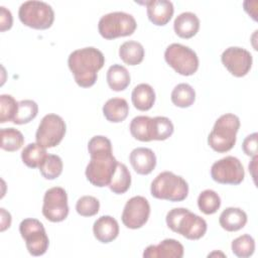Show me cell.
<instances>
[{
  "label": "cell",
  "instance_id": "1",
  "mask_svg": "<svg viewBox=\"0 0 258 258\" xmlns=\"http://www.w3.org/2000/svg\"><path fill=\"white\" fill-rule=\"evenodd\" d=\"M88 150L91 159L86 167L87 179L95 186H108L118 165L110 139L102 135L94 136L88 143Z\"/></svg>",
  "mask_w": 258,
  "mask_h": 258
},
{
  "label": "cell",
  "instance_id": "2",
  "mask_svg": "<svg viewBox=\"0 0 258 258\" xmlns=\"http://www.w3.org/2000/svg\"><path fill=\"white\" fill-rule=\"evenodd\" d=\"M104 63L103 52L93 46L76 49L68 58V64L75 82L82 88L92 87L96 83L98 72Z\"/></svg>",
  "mask_w": 258,
  "mask_h": 258
},
{
  "label": "cell",
  "instance_id": "3",
  "mask_svg": "<svg viewBox=\"0 0 258 258\" xmlns=\"http://www.w3.org/2000/svg\"><path fill=\"white\" fill-rule=\"evenodd\" d=\"M167 227L188 240H199L207 232V222L185 208H174L166 215Z\"/></svg>",
  "mask_w": 258,
  "mask_h": 258
},
{
  "label": "cell",
  "instance_id": "4",
  "mask_svg": "<svg viewBox=\"0 0 258 258\" xmlns=\"http://www.w3.org/2000/svg\"><path fill=\"white\" fill-rule=\"evenodd\" d=\"M239 128L240 119L238 116L231 113L222 115L217 119L213 130L208 136V144L219 153L231 150L236 143V135Z\"/></svg>",
  "mask_w": 258,
  "mask_h": 258
},
{
  "label": "cell",
  "instance_id": "5",
  "mask_svg": "<svg viewBox=\"0 0 258 258\" xmlns=\"http://www.w3.org/2000/svg\"><path fill=\"white\" fill-rule=\"evenodd\" d=\"M152 197L169 202H181L188 194V184L185 179L171 171L159 173L151 182Z\"/></svg>",
  "mask_w": 258,
  "mask_h": 258
},
{
  "label": "cell",
  "instance_id": "6",
  "mask_svg": "<svg viewBox=\"0 0 258 258\" xmlns=\"http://www.w3.org/2000/svg\"><path fill=\"white\" fill-rule=\"evenodd\" d=\"M137 26L135 18L126 12L116 11L103 15L98 23L99 33L106 39L133 34Z\"/></svg>",
  "mask_w": 258,
  "mask_h": 258
},
{
  "label": "cell",
  "instance_id": "7",
  "mask_svg": "<svg viewBox=\"0 0 258 258\" xmlns=\"http://www.w3.org/2000/svg\"><path fill=\"white\" fill-rule=\"evenodd\" d=\"M20 21L34 29H47L54 20V12L49 4L43 1L29 0L23 2L18 10Z\"/></svg>",
  "mask_w": 258,
  "mask_h": 258
},
{
  "label": "cell",
  "instance_id": "8",
  "mask_svg": "<svg viewBox=\"0 0 258 258\" xmlns=\"http://www.w3.org/2000/svg\"><path fill=\"white\" fill-rule=\"evenodd\" d=\"M164 59L181 76H191L199 69L197 53L188 46L180 43L169 44L164 51Z\"/></svg>",
  "mask_w": 258,
  "mask_h": 258
},
{
  "label": "cell",
  "instance_id": "9",
  "mask_svg": "<svg viewBox=\"0 0 258 258\" xmlns=\"http://www.w3.org/2000/svg\"><path fill=\"white\" fill-rule=\"evenodd\" d=\"M19 232L29 254L32 256H41L46 252L49 240L40 221L32 218L24 219L19 225Z\"/></svg>",
  "mask_w": 258,
  "mask_h": 258
},
{
  "label": "cell",
  "instance_id": "10",
  "mask_svg": "<svg viewBox=\"0 0 258 258\" xmlns=\"http://www.w3.org/2000/svg\"><path fill=\"white\" fill-rule=\"evenodd\" d=\"M67 130L63 119L56 114L45 115L36 130V142L44 148H50L58 145L64 137Z\"/></svg>",
  "mask_w": 258,
  "mask_h": 258
},
{
  "label": "cell",
  "instance_id": "11",
  "mask_svg": "<svg viewBox=\"0 0 258 258\" xmlns=\"http://www.w3.org/2000/svg\"><path fill=\"white\" fill-rule=\"evenodd\" d=\"M212 178L223 184H239L245 176L241 161L235 156H226L214 162L211 167Z\"/></svg>",
  "mask_w": 258,
  "mask_h": 258
},
{
  "label": "cell",
  "instance_id": "12",
  "mask_svg": "<svg viewBox=\"0 0 258 258\" xmlns=\"http://www.w3.org/2000/svg\"><path fill=\"white\" fill-rule=\"evenodd\" d=\"M42 215L50 222L57 223L67 219L69 215L68 194L64 188L54 186L47 189L43 197Z\"/></svg>",
  "mask_w": 258,
  "mask_h": 258
},
{
  "label": "cell",
  "instance_id": "13",
  "mask_svg": "<svg viewBox=\"0 0 258 258\" xmlns=\"http://www.w3.org/2000/svg\"><path fill=\"white\" fill-rule=\"evenodd\" d=\"M150 215V205L141 196H136L127 201L121 219L125 227L129 229H139L146 224Z\"/></svg>",
  "mask_w": 258,
  "mask_h": 258
},
{
  "label": "cell",
  "instance_id": "14",
  "mask_svg": "<svg viewBox=\"0 0 258 258\" xmlns=\"http://www.w3.org/2000/svg\"><path fill=\"white\" fill-rule=\"evenodd\" d=\"M221 60L225 68L233 76L241 78L249 73L252 67L253 57L252 54L245 48L239 46H230L223 51Z\"/></svg>",
  "mask_w": 258,
  "mask_h": 258
},
{
  "label": "cell",
  "instance_id": "15",
  "mask_svg": "<svg viewBox=\"0 0 258 258\" xmlns=\"http://www.w3.org/2000/svg\"><path fill=\"white\" fill-rule=\"evenodd\" d=\"M183 246L174 239H165L158 245H149L143 252L144 258H181Z\"/></svg>",
  "mask_w": 258,
  "mask_h": 258
},
{
  "label": "cell",
  "instance_id": "16",
  "mask_svg": "<svg viewBox=\"0 0 258 258\" xmlns=\"http://www.w3.org/2000/svg\"><path fill=\"white\" fill-rule=\"evenodd\" d=\"M148 19L155 25L163 26L171 19L174 8L171 1L168 0H150L145 1Z\"/></svg>",
  "mask_w": 258,
  "mask_h": 258
},
{
  "label": "cell",
  "instance_id": "17",
  "mask_svg": "<svg viewBox=\"0 0 258 258\" xmlns=\"http://www.w3.org/2000/svg\"><path fill=\"white\" fill-rule=\"evenodd\" d=\"M130 163L133 169L142 175L149 174L155 168L156 156L155 153L146 147H137L133 149L129 155Z\"/></svg>",
  "mask_w": 258,
  "mask_h": 258
},
{
  "label": "cell",
  "instance_id": "18",
  "mask_svg": "<svg viewBox=\"0 0 258 258\" xmlns=\"http://www.w3.org/2000/svg\"><path fill=\"white\" fill-rule=\"evenodd\" d=\"M95 238L101 243H110L119 235L118 222L111 216H102L93 225Z\"/></svg>",
  "mask_w": 258,
  "mask_h": 258
},
{
  "label": "cell",
  "instance_id": "19",
  "mask_svg": "<svg viewBox=\"0 0 258 258\" xmlns=\"http://www.w3.org/2000/svg\"><path fill=\"white\" fill-rule=\"evenodd\" d=\"M173 29L179 37L190 38L200 29V19L192 12H182L175 17Z\"/></svg>",
  "mask_w": 258,
  "mask_h": 258
},
{
  "label": "cell",
  "instance_id": "20",
  "mask_svg": "<svg viewBox=\"0 0 258 258\" xmlns=\"http://www.w3.org/2000/svg\"><path fill=\"white\" fill-rule=\"evenodd\" d=\"M220 226L228 232H236L244 228L247 223V214L240 208L225 209L219 218Z\"/></svg>",
  "mask_w": 258,
  "mask_h": 258
},
{
  "label": "cell",
  "instance_id": "21",
  "mask_svg": "<svg viewBox=\"0 0 258 258\" xmlns=\"http://www.w3.org/2000/svg\"><path fill=\"white\" fill-rule=\"evenodd\" d=\"M129 113V105L123 98L109 99L103 106V114L105 118L113 123L124 121Z\"/></svg>",
  "mask_w": 258,
  "mask_h": 258
},
{
  "label": "cell",
  "instance_id": "22",
  "mask_svg": "<svg viewBox=\"0 0 258 258\" xmlns=\"http://www.w3.org/2000/svg\"><path fill=\"white\" fill-rule=\"evenodd\" d=\"M134 107L139 111H147L152 108L155 102V92L148 84L137 85L131 94Z\"/></svg>",
  "mask_w": 258,
  "mask_h": 258
},
{
  "label": "cell",
  "instance_id": "23",
  "mask_svg": "<svg viewBox=\"0 0 258 258\" xmlns=\"http://www.w3.org/2000/svg\"><path fill=\"white\" fill-rule=\"evenodd\" d=\"M107 83L115 92L124 91L130 84V74L125 67L115 63L107 71Z\"/></svg>",
  "mask_w": 258,
  "mask_h": 258
},
{
  "label": "cell",
  "instance_id": "24",
  "mask_svg": "<svg viewBox=\"0 0 258 258\" xmlns=\"http://www.w3.org/2000/svg\"><path fill=\"white\" fill-rule=\"evenodd\" d=\"M119 56L126 64H139L144 58V47L140 42L135 40L125 41L119 48Z\"/></svg>",
  "mask_w": 258,
  "mask_h": 258
},
{
  "label": "cell",
  "instance_id": "25",
  "mask_svg": "<svg viewBox=\"0 0 258 258\" xmlns=\"http://www.w3.org/2000/svg\"><path fill=\"white\" fill-rule=\"evenodd\" d=\"M131 135L142 142L152 140V118L148 116L134 117L129 126Z\"/></svg>",
  "mask_w": 258,
  "mask_h": 258
},
{
  "label": "cell",
  "instance_id": "26",
  "mask_svg": "<svg viewBox=\"0 0 258 258\" xmlns=\"http://www.w3.org/2000/svg\"><path fill=\"white\" fill-rule=\"evenodd\" d=\"M131 185V174L129 169L124 163L118 162L117 168L109 183V188L116 195H122L126 192Z\"/></svg>",
  "mask_w": 258,
  "mask_h": 258
},
{
  "label": "cell",
  "instance_id": "27",
  "mask_svg": "<svg viewBox=\"0 0 258 258\" xmlns=\"http://www.w3.org/2000/svg\"><path fill=\"white\" fill-rule=\"evenodd\" d=\"M46 155V149L37 142L29 143L21 151V159L23 163L30 168L39 167Z\"/></svg>",
  "mask_w": 258,
  "mask_h": 258
},
{
  "label": "cell",
  "instance_id": "28",
  "mask_svg": "<svg viewBox=\"0 0 258 258\" xmlns=\"http://www.w3.org/2000/svg\"><path fill=\"white\" fill-rule=\"evenodd\" d=\"M171 102L179 108H187L191 106L196 100V92L194 88L185 83L178 84L171 92Z\"/></svg>",
  "mask_w": 258,
  "mask_h": 258
},
{
  "label": "cell",
  "instance_id": "29",
  "mask_svg": "<svg viewBox=\"0 0 258 258\" xmlns=\"http://www.w3.org/2000/svg\"><path fill=\"white\" fill-rule=\"evenodd\" d=\"M1 148L8 152H13L20 149L24 143L22 133L15 128H2L0 131Z\"/></svg>",
  "mask_w": 258,
  "mask_h": 258
},
{
  "label": "cell",
  "instance_id": "30",
  "mask_svg": "<svg viewBox=\"0 0 258 258\" xmlns=\"http://www.w3.org/2000/svg\"><path fill=\"white\" fill-rule=\"evenodd\" d=\"M198 207L206 215L215 214L221 207V198L215 190L205 189L199 195Z\"/></svg>",
  "mask_w": 258,
  "mask_h": 258
},
{
  "label": "cell",
  "instance_id": "31",
  "mask_svg": "<svg viewBox=\"0 0 258 258\" xmlns=\"http://www.w3.org/2000/svg\"><path fill=\"white\" fill-rule=\"evenodd\" d=\"M62 167V160L58 155L47 154L38 168L45 179H55L61 174Z\"/></svg>",
  "mask_w": 258,
  "mask_h": 258
},
{
  "label": "cell",
  "instance_id": "32",
  "mask_svg": "<svg viewBox=\"0 0 258 258\" xmlns=\"http://www.w3.org/2000/svg\"><path fill=\"white\" fill-rule=\"evenodd\" d=\"M38 113V106L32 100H22L18 102V110L14 120L12 121L14 124L22 125L29 123L33 120Z\"/></svg>",
  "mask_w": 258,
  "mask_h": 258
},
{
  "label": "cell",
  "instance_id": "33",
  "mask_svg": "<svg viewBox=\"0 0 258 258\" xmlns=\"http://www.w3.org/2000/svg\"><path fill=\"white\" fill-rule=\"evenodd\" d=\"M173 130V124L167 117L157 116L152 118V140H165L172 135Z\"/></svg>",
  "mask_w": 258,
  "mask_h": 258
},
{
  "label": "cell",
  "instance_id": "34",
  "mask_svg": "<svg viewBox=\"0 0 258 258\" xmlns=\"http://www.w3.org/2000/svg\"><path fill=\"white\" fill-rule=\"evenodd\" d=\"M232 252L240 258H247L253 255L255 250V241L254 239L248 235H242L233 240L232 245Z\"/></svg>",
  "mask_w": 258,
  "mask_h": 258
},
{
  "label": "cell",
  "instance_id": "35",
  "mask_svg": "<svg viewBox=\"0 0 258 258\" xmlns=\"http://www.w3.org/2000/svg\"><path fill=\"white\" fill-rule=\"evenodd\" d=\"M18 110V102L11 95L0 96V123L13 121Z\"/></svg>",
  "mask_w": 258,
  "mask_h": 258
},
{
  "label": "cell",
  "instance_id": "36",
  "mask_svg": "<svg viewBox=\"0 0 258 258\" xmlns=\"http://www.w3.org/2000/svg\"><path fill=\"white\" fill-rule=\"evenodd\" d=\"M100 209V202L92 196H84L80 198L76 204L77 213L83 217L95 216Z\"/></svg>",
  "mask_w": 258,
  "mask_h": 258
},
{
  "label": "cell",
  "instance_id": "37",
  "mask_svg": "<svg viewBox=\"0 0 258 258\" xmlns=\"http://www.w3.org/2000/svg\"><path fill=\"white\" fill-rule=\"evenodd\" d=\"M257 132H254L248 135L242 144V149L244 153L248 156H256L257 155Z\"/></svg>",
  "mask_w": 258,
  "mask_h": 258
},
{
  "label": "cell",
  "instance_id": "38",
  "mask_svg": "<svg viewBox=\"0 0 258 258\" xmlns=\"http://www.w3.org/2000/svg\"><path fill=\"white\" fill-rule=\"evenodd\" d=\"M13 18L11 12L4 6L0 7V31H5L11 28Z\"/></svg>",
  "mask_w": 258,
  "mask_h": 258
},
{
  "label": "cell",
  "instance_id": "39",
  "mask_svg": "<svg viewBox=\"0 0 258 258\" xmlns=\"http://www.w3.org/2000/svg\"><path fill=\"white\" fill-rule=\"evenodd\" d=\"M1 231H5L7 228L10 227L11 225V215L5 211V209L1 208Z\"/></svg>",
  "mask_w": 258,
  "mask_h": 258
}]
</instances>
